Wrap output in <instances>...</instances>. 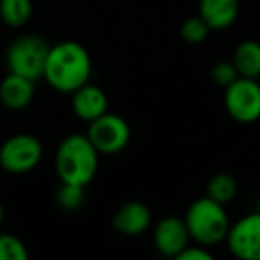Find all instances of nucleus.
<instances>
[{"label": "nucleus", "mask_w": 260, "mask_h": 260, "mask_svg": "<svg viewBox=\"0 0 260 260\" xmlns=\"http://www.w3.org/2000/svg\"><path fill=\"white\" fill-rule=\"evenodd\" d=\"M91 75V57L77 41L52 45L45 62L43 77L55 91L73 93L87 82Z\"/></svg>", "instance_id": "nucleus-1"}, {"label": "nucleus", "mask_w": 260, "mask_h": 260, "mask_svg": "<svg viewBox=\"0 0 260 260\" xmlns=\"http://www.w3.org/2000/svg\"><path fill=\"white\" fill-rule=\"evenodd\" d=\"M98 170V152L87 136L72 134L62 139L55 153V171L64 184L86 187Z\"/></svg>", "instance_id": "nucleus-2"}, {"label": "nucleus", "mask_w": 260, "mask_h": 260, "mask_svg": "<svg viewBox=\"0 0 260 260\" xmlns=\"http://www.w3.org/2000/svg\"><path fill=\"white\" fill-rule=\"evenodd\" d=\"M184 221L189 237H192L202 246H214L224 241L230 230L224 205L214 202L209 196H203L191 203Z\"/></svg>", "instance_id": "nucleus-3"}, {"label": "nucleus", "mask_w": 260, "mask_h": 260, "mask_svg": "<svg viewBox=\"0 0 260 260\" xmlns=\"http://www.w3.org/2000/svg\"><path fill=\"white\" fill-rule=\"evenodd\" d=\"M48 50L50 45L40 36H22L15 40L6 52L9 73L27 77L36 82L40 77H43Z\"/></svg>", "instance_id": "nucleus-4"}, {"label": "nucleus", "mask_w": 260, "mask_h": 260, "mask_svg": "<svg viewBox=\"0 0 260 260\" xmlns=\"http://www.w3.org/2000/svg\"><path fill=\"white\" fill-rule=\"evenodd\" d=\"M43 157V145L30 134L11 136L0 146V166L8 173L23 175L32 171Z\"/></svg>", "instance_id": "nucleus-5"}, {"label": "nucleus", "mask_w": 260, "mask_h": 260, "mask_svg": "<svg viewBox=\"0 0 260 260\" xmlns=\"http://www.w3.org/2000/svg\"><path fill=\"white\" fill-rule=\"evenodd\" d=\"M224 107L239 123H253L260 118V84L256 79L237 77L224 91Z\"/></svg>", "instance_id": "nucleus-6"}, {"label": "nucleus", "mask_w": 260, "mask_h": 260, "mask_svg": "<svg viewBox=\"0 0 260 260\" xmlns=\"http://www.w3.org/2000/svg\"><path fill=\"white\" fill-rule=\"evenodd\" d=\"M87 139L98 153H118L128 145L130 126L121 116L104 112L96 119L89 121Z\"/></svg>", "instance_id": "nucleus-7"}, {"label": "nucleus", "mask_w": 260, "mask_h": 260, "mask_svg": "<svg viewBox=\"0 0 260 260\" xmlns=\"http://www.w3.org/2000/svg\"><path fill=\"white\" fill-rule=\"evenodd\" d=\"M226 242L237 258L260 260V210L230 226Z\"/></svg>", "instance_id": "nucleus-8"}, {"label": "nucleus", "mask_w": 260, "mask_h": 260, "mask_svg": "<svg viewBox=\"0 0 260 260\" xmlns=\"http://www.w3.org/2000/svg\"><path fill=\"white\" fill-rule=\"evenodd\" d=\"M189 232L184 219L168 216L155 226L153 232V242L157 249L166 256H177L182 249L187 246Z\"/></svg>", "instance_id": "nucleus-9"}, {"label": "nucleus", "mask_w": 260, "mask_h": 260, "mask_svg": "<svg viewBox=\"0 0 260 260\" xmlns=\"http://www.w3.org/2000/svg\"><path fill=\"white\" fill-rule=\"evenodd\" d=\"M152 223V212L141 202H126L112 216V226L116 232L128 237H136L146 232Z\"/></svg>", "instance_id": "nucleus-10"}, {"label": "nucleus", "mask_w": 260, "mask_h": 260, "mask_svg": "<svg viewBox=\"0 0 260 260\" xmlns=\"http://www.w3.org/2000/svg\"><path fill=\"white\" fill-rule=\"evenodd\" d=\"M34 98V80L9 73L0 82V102L11 111H22L30 105Z\"/></svg>", "instance_id": "nucleus-11"}, {"label": "nucleus", "mask_w": 260, "mask_h": 260, "mask_svg": "<svg viewBox=\"0 0 260 260\" xmlns=\"http://www.w3.org/2000/svg\"><path fill=\"white\" fill-rule=\"evenodd\" d=\"M72 107L73 112L84 121H93L98 116L107 112V94L93 84H84L79 89L73 91Z\"/></svg>", "instance_id": "nucleus-12"}, {"label": "nucleus", "mask_w": 260, "mask_h": 260, "mask_svg": "<svg viewBox=\"0 0 260 260\" xmlns=\"http://www.w3.org/2000/svg\"><path fill=\"white\" fill-rule=\"evenodd\" d=\"M239 0H200V18L210 29H226L235 22Z\"/></svg>", "instance_id": "nucleus-13"}, {"label": "nucleus", "mask_w": 260, "mask_h": 260, "mask_svg": "<svg viewBox=\"0 0 260 260\" xmlns=\"http://www.w3.org/2000/svg\"><path fill=\"white\" fill-rule=\"evenodd\" d=\"M234 66L239 77L246 79H258L260 77V43L246 40L237 45L234 52Z\"/></svg>", "instance_id": "nucleus-14"}, {"label": "nucleus", "mask_w": 260, "mask_h": 260, "mask_svg": "<svg viewBox=\"0 0 260 260\" xmlns=\"http://www.w3.org/2000/svg\"><path fill=\"white\" fill-rule=\"evenodd\" d=\"M32 16V0H0V18L9 27H23Z\"/></svg>", "instance_id": "nucleus-15"}, {"label": "nucleus", "mask_w": 260, "mask_h": 260, "mask_svg": "<svg viewBox=\"0 0 260 260\" xmlns=\"http://www.w3.org/2000/svg\"><path fill=\"white\" fill-rule=\"evenodd\" d=\"M235 192H237V182L230 173L214 175L207 185V196L221 205H226L228 202H232Z\"/></svg>", "instance_id": "nucleus-16"}, {"label": "nucleus", "mask_w": 260, "mask_h": 260, "mask_svg": "<svg viewBox=\"0 0 260 260\" xmlns=\"http://www.w3.org/2000/svg\"><path fill=\"white\" fill-rule=\"evenodd\" d=\"M29 256L25 244L11 234H0V260H25Z\"/></svg>", "instance_id": "nucleus-17"}, {"label": "nucleus", "mask_w": 260, "mask_h": 260, "mask_svg": "<svg viewBox=\"0 0 260 260\" xmlns=\"http://www.w3.org/2000/svg\"><path fill=\"white\" fill-rule=\"evenodd\" d=\"M59 207L66 210H75L82 205L84 202V187L82 185H73V184H64L61 182V187L57 189L55 194Z\"/></svg>", "instance_id": "nucleus-18"}, {"label": "nucleus", "mask_w": 260, "mask_h": 260, "mask_svg": "<svg viewBox=\"0 0 260 260\" xmlns=\"http://www.w3.org/2000/svg\"><path fill=\"white\" fill-rule=\"evenodd\" d=\"M209 30H210V27L207 25L200 16H192V18H187L182 23L180 36H182V40L187 41V43L196 45V43H202V41L209 36Z\"/></svg>", "instance_id": "nucleus-19"}, {"label": "nucleus", "mask_w": 260, "mask_h": 260, "mask_svg": "<svg viewBox=\"0 0 260 260\" xmlns=\"http://www.w3.org/2000/svg\"><path fill=\"white\" fill-rule=\"evenodd\" d=\"M239 77L237 70H235L234 62H226V61H219L214 64L212 68V79L216 84L226 87L228 84H232L235 79Z\"/></svg>", "instance_id": "nucleus-20"}, {"label": "nucleus", "mask_w": 260, "mask_h": 260, "mask_svg": "<svg viewBox=\"0 0 260 260\" xmlns=\"http://www.w3.org/2000/svg\"><path fill=\"white\" fill-rule=\"evenodd\" d=\"M175 258H178V260H212V255H210L207 249H203L202 246H192V248L185 246Z\"/></svg>", "instance_id": "nucleus-21"}, {"label": "nucleus", "mask_w": 260, "mask_h": 260, "mask_svg": "<svg viewBox=\"0 0 260 260\" xmlns=\"http://www.w3.org/2000/svg\"><path fill=\"white\" fill-rule=\"evenodd\" d=\"M4 219H6V210H4V207H2V203H0V226L4 224Z\"/></svg>", "instance_id": "nucleus-22"}, {"label": "nucleus", "mask_w": 260, "mask_h": 260, "mask_svg": "<svg viewBox=\"0 0 260 260\" xmlns=\"http://www.w3.org/2000/svg\"><path fill=\"white\" fill-rule=\"evenodd\" d=\"M258 210H260V202H258Z\"/></svg>", "instance_id": "nucleus-23"}]
</instances>
